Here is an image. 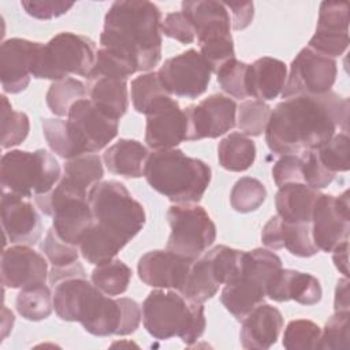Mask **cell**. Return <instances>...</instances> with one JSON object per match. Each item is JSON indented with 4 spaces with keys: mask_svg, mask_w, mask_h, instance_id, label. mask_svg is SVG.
Listing matches in <instances>:
<instances>
[{
    "mask_svg": "<svg viewBox=\"0 0 350 350\" xmlns=\"http://www.w3.org/2000/svg\"><path fill=\"white\" fill-rule=\"evenodd\" d=\"M350 101L329 90L283 98L272 111L265 142L275 154H304L319 149L339 129H349Z\"/></svg>",
    "mask_w": 350,
    "mask_h": 350,
    "instance_id": "1",
    "label": "cell"
},
{
    "mask_svg": "<svg viewBox=\"0 0 350 350\" xmlns=\"http://www.w3.org/2000/svg\"><path fill=\"white\" fill-rule=\"evenodd\" d=\"M53 309L64 321H78L94 336L130 335L142 320L141 306L131 298H111L92 280L66 278L53 286Z\"/></svg>",
    "mask_w": 350,
    "mask_h": 350,
    "instance_id": "2",
    "label": "cell"
},
{
    "mask_svg": "<svg viewBox=\"0 0 350 350\" xmlns=\"http://www.w3.org/2000/svg\"><path fill=\"white\" fill-rule=\"evenodd\" d=\"M160 8L148 0L113 1L104 16L100 48L129 59L137 71H149L161 59Z\"/></svg>",
    "mask_w": 350,
    "mask_h": 350,
    "instance_id": "3",
    "label": "cell"
},
{
    "mask_svg": "<svg viewBox=\"0 0 350 350\" xmlns=\"http://www.w3.org/2000/svg\"><path fill=\"white\" fill-rule=\"evenodd\" d=\"M144 176L148 185L175 204L198 202L206 191L212 171L196 157L180 149L153 150L148 154Z\"/></svg>",
    "mask_w": 350,
    "mask_h": 350,
    "instance_id": "4",
    "label": "cell"
},
{
    "mask_svg": "<svg viewBox=\"0 0 350 350\" xmlns=\"http://www.w3.org/2000/svg\"><path fill=\"white\" fill-rule=\"evenodd\" d=\"M142 323L150 336L167 340L178 336L191 346L204 334L206 320L204 304L185 298L179 291L153 290L142 302Z\"/></svg>",
    "mask_w": 350,
    "mask_h": 350,
    "instance_id": "5",
    "label": "cell"
},
{
    "mask_svg": "<svg viewBox=\"0 0 350 350\" xmlns=\"http://www.w3.org/2000/svg\"><path fill=\"white\" fill-rule=\"evenodd\" d=\"M94 226L124 246L145 226L146 215L129 189L119 180H100L88 191Z\"/></svg>",
    "mask_w": 350,
    "mask_h": 350,
    "instance_id": "6",
    "label": "cell"
},
{
    "mask_svg": "<svg viewBox=\"0 0 350 350\" xmlns=\"http://www.w3.org/2000/svg\"><path fill=\"white\" fill-rule=\"evenodd\" d=\"M62 178L56 157L45 149L10 150L0 163L1 190L23 198L51 191Z\"/></svg>",
    "mask_w": 350,
    "mask_h": 350,
    "instance_id": "7",
    "label": "cell"
},
{
    "mask_svg": "<svg viewBox=\"0 0 350 350\" xmlns=\"http://www.w3.org/2000/svg\"><path fill=\"white\" fill-rule=\"evenodd\" d=\"M280 268L282 260L272 250L257 247L243 252L241 276L221 290L223 306L238 321H242L256 306L264 302L267 284Z\"/></svg>",
    "mask_w": 350,
    "mask_h": 350,
    "instance_id": "8",
    "label": "cell"
},
{
    "mask_svg": "<svg viewBox=\"0 0 350 350\" xmlns=\"http://www.w3.org/2000/svg\"><path fill=\"white\" fill-rule=\"evenodd\" d=\"M96 53V44L89 37L62 31L41 45L31 77L60 81L78 75L88 79L94 67Z\"/></svg>",
    "mask_w": 350,
    "mask_h": 350,
    "instance_id": "9",
    "label": "cell"
},
{
    "mask_svg": "<svg viewBox=\"0 0 350 350\" xmlns=\"http://www.w3.org/2000/svg\"><path fill=\"white\" fill-rule=\"evenodd\" d=\"M34 201L44 215L52 216V227L57 237L79 247L82 238L94 224L88 191L60 178L51 191L36 196Z\"/></svg>",
    "mask_w": 350,
    "mask_h": 350,
    "instance_id": "10",
    "label": "cell"
},
{
    "mask_svg": "<svg viewBox=\"0 0 350 350\" xmlns=\"http://www.w3.org/2000/svg\"><path fill=\"white\" fill-rule=\"evenodd\" d=\"M171 228L167 249L190 260L198 258L216 239V226L209 213L196 202L174 204L167 211Z\"/></svg>",
    "mask_w": 350,
    "mask_h": 350,
    "instance_id": "11",
    "label": "cell"
},
{
    "mask_svg": "<svg viewBox=\"0 0 350 350\" xmlns=\"http://www.w3.org/2000/svg\"><path fill=\"white\" fill-rule=\"evenodd\" d=\"M336 74L338 64L335 59L305 46L290 64L282 98L298 94H324L332 89Z\"/></svg>",
    "mask_w": 350,
    "mask_h": 350,
    "instance_id": "12",
    "label": "cell"
},
{
    "mask_svg": "<svg viewBox=\"0 0 350 350\" xmlns=\"http://www.w3.org/2000/svg\"><path fill=\"white\" fill-rule=\"evenodd\" d=\"M156 72L168 94L193 100L206 92L212 70L200 52L187 49L167 59Z\"/></svg>",
    "mask_w": 350,
    "mask_h": 350,
    "instance_id": "13",
    "label": "cell"
},
{
    "mask_svg": "<svg viewBox=\"0 0 350 350\" xmlns=\"http://www.w3.org/2000/svg\"><path fill=\"white\" fill-rule=\"evenodd\" d=\"M312 239L321 252L331 253L350 235L349 190L339 196L320 194L314 202L310 220Z\"/></svg>",
    "mask_w": 350,
    "mask_h": 350,
    "instance_id": "14",
    "label": "cell"
},
{
    "mask_svg": "<svg viewBox=\"0 0 350 350\" xmlns=\"http://www.w3.org/2000/svg\"><path fill=\"white\" fill-rule=\"evenodd\" d=\"M67 122L83 154L104 149L119 131V120L100 111L89 98L72 104L67 113Z\"/></svg>",
    "mask_w": 350,
    "mask_h": 350,
    "instance_id": "15",
    "label": "cell"
},
{
    "mask_svg": "<svg viewBox=\"0 0 350 350\" xmlns=\"http://www.w3.org/2000/svg\"><path fill=\"white\" fill-rule=\"evenodd\" d=\"M237 103L216 93L185 108L187 118V141L217 138L237 126Z\"/></svg>",
    "mask_w": 350,
    "mask_h": 350,
    "instance_id": "16",
    "label": "cell"
},
{
    "mask_svg": "<svg viewBox=\"0 0 350 350\" xmlns=\"http://www.w3.org/2000/svg\"><path fill=\"white\" fill-rule=\"evenodd\" d=\"M349 44V4L346 1H323L319 8L316 31L308 46L335 59L346 52Z\"/></svg>",
    "mask_w": 350,
    "mask_h": 350,
    "instance_id": "17",
    "label": "cell"
},
{
    "mask_svg": "<svg viewBox=\"0 0 350 350\" xmlns=\"http://www.w3.org/2000/svg\"><path fill=\"white\" fill-rule=\"evenodd\" d=\"M41 45V42L25 38L3 41L0 46V82L5 93L16 94L29 86Z\"/></svg>",
    "mask_w": 350,
    "mask_h": 350,
    "instance_id": "18",
    "label": "cell"
},
{
    "mask_svg": "<svg viewBox=\"0 0 350 350\" xmlns=\"http://www.w3.org/2000/svg\"><path fill=\"white\" fill-rule=\"evenodd\" d=\"M0 215L4 235L11 243L31 246L40 241L42 221L29 198L3 191Z\"/></svg>",
    "mask_w": 350,
    "mask_h": 350,
    "instance_id": "19",
    "label": "cell"
},
{
    "mask_svg": "<svg viewBox=\"0 0 350 350\" xmlns=\"http://www.w3.org/2000/svg\"><path fill=\"white\" fill-rule=\"evenodd\" d=\"M183 141H187V118L171 96L146 115L145 142L153 150H164L174 149Z\"/></svg>",
    "mask_w": 350,
    "mask_h": 350,
    "instance_id": "20",
    "label": "cell"
},
{
    "mask_svg": "<svg viewBox=\"0 0 350 350\" xmlns=\"http://www.w3.org/2000/svg\"><path fill=\"white\" fill-rule=\"evenodd\" d=\"M193 261L168 249L150 250L139 257L137 271L146 286L179 291Z\"/></svg>",
    "mask_w": 350,
    "mask_h": 350,
    "instance_id": "21",
    "label": "cell"
},
{
    "mask_svg": "<svg viewBox=\"0 0 350 350\" xmlns=\"http://www.w3.org/2000/svg\"><path fill=\"white\" fill-rule=\"evenodd\" d=\"M46 260L27 245L5 247L1 254V282L7 288H23L46 283Z\"/></svg>",
    "mask_w": 350,
    "mask_h": 350,
    "instance_id": "22",
    "label": "cell"
},
{
    "mask_svg": "<svg viewBox=\"0 0 350 350\" xmlns=\"http://www.w3.org/2000/svg\"><path fill=\"white\" fill-rule=\"evenodd\" d=\"M323 295L319 279L310 273L280 268L267 284V297L276 302L295 301L301 305H316Z\"/></svg>",
    "mask_w": 350,
    "mask_h": 350,
    "instance_id": "23",
    "label": "cell"
},
{
    "mask_svg": "<svg viewBox=\"0 0 350 350\" xmlns=\"http://www.w3.org/2000/svg\"><path fill=\"white\" fill-rule=\"evenodd\" d=\"M261 241L271 250L284 247L297 257H312L320 252L312 239L310 223H287L278 215L262 227Z\"/></svg>",
    "mask_w": 350,
    "mask_h": 350,
    "instance_id": "24",
    "label": "cell"
},
{
    "mask_svg": "<svg viewBox=\"0 0 350 350\" xmlns=\"http://www.w3.org/2000/svg\"><path fill=\"white\" fill-rule=\"evenodd\" d=\"M282 328L283 316L280 310L262 302L242 320L241 345L247 350L269 349L276 343Z\"/></svg>",
    "mask_w": 350,
    "mask_h": 350,
    "instance_id": "25",
    "label": "cell"
},
{
    "mask_svg": "<svg viewBox=\"0 0 350 350\" xmlns=\"http://www.w3.org/2000/svg\"><path fill=\"white\" fill-rule=\"evenodd\" d=\"M287 81L284 62L264 56L247 66L246 92L249 97L261 101H271L282 94Z\"/></svg>",
    "mask_w": 350,
    "mask_h": 350,
    "instance_id": "26",
    "label": "cell"
},
{
    "mask_svg": "<svg viewBox=\"0 0 350 350\" xmlns=\"http://www.w3.org/2000/svg\"><path fill=\"white\" fill-rule=\"evenodd\" d=\"M321 193L304 183H288L275 194L278 216L287 223H310L316 200Z\"/></svg>",
    "mask_w": 350,
    "mask_h": 350,
    "instance_id": "27",
    "label": "cell"
},
{
    "mask_svg": "<svg viewBox=\"0 0 350 350\" xmlns=\"http://www.w3.org/2000/svg\"><path fill=\"white\" fill-rule=\"evenodd\" d=\"M148 154V149L139 141L122 138L105 149L103 160L111 174L124 178H141L144 176Z\"/></svg>",
    "mask_w": 350,
    "mask_h": 350,
    "instance_id": "28",
    "label": "cell"
},
{
    "mask_svg": "<svg viewBox=\"0 0 350 350\" xmlns=\"http://www.w3.org/2000/svg\"><path fill=\"white\" fill-rule=\"evenodd\" d=\"M88 82L89 100L108 116L120 120L129 108L126 79L100 77Z\"/></svg>",
    "mask_w": 350,
    "mask_h": 350,
    "instance_id": "29",
    "label": "cell"
},
{
    "mask_svg": "<svg viewBox=\"0 0 350 350\" xmlns=\"http://www.w3.org/2000/svg\"><path fill=\"white\" fill-rule=\"evenodd\" d=\"M217 160L227 171L243 172L256 160V144L242 133H230L217 145Z\"/></svg>",
    "mask_w": 350,
    "mask_h": 350,
    "instance_id": "30",
    "label": "cell"
},
{
    "mask_svg": "<svg viewBox=\"0 0 350 350\" xmlns=\"http://www.w3.org/2000/svg\"><path fill=\"white\" fill-rule=\"evenodd\" d=\"M219 287L220 284L213 276L209 261L201 254L191 262L179 293L189 301L204 304L216 295Z\"/></svg>",
    "mask_w": 350,
    "mask_h": 350,
    "instance_id": "31",
    "label": "cell"
},
{
    "mask_svg": "<svg viewBox=\"0 0 350 350\" xmlns=\"http://www.w3.org/2000/svg\"><path fill=\"white\" fill-rule=\"evenodd\" d=\"M200 53L209 64L212 72H216L226 62L235 57L231 27L217 26L206 30L197 37Z\"/></svg>",
    "mask_w": 350,
    "mask_h": 350,
    "instance_id": "32",
    "label": "cell"
},
{
    "mask_svg": "<svg viewBox=\"0 0 350 350\" xmlns=\"http://www.w3.org/2000/svg\"><path fill=\"white\" fill-rule=\"evenodd\" d=\"M130 96L134 109L144 115H149L161 103L171 97V94H168L161 86L157 72L154 71H148L135 77L131 81Z\"/></svg>",
    "mask_w": 350,
    "mask_h": 350,
    "instance_id": "33",
    "label": "cell"
},
{
    "mask_svg": "<svg viewBox=\"0 0 350 350\" xmlns=\"http://www.w3.org/2000/svg\"><path fill=\"white\" fill-rule=\"evenodd\" d=\"M103 175L104 168L101 157L96 153H85L78 157L66 160L62 179L81 190L88 191V189L101 180Z\"/></svg>",
    "mask_w": 350,
    "mask_h": 350,
    "instance_id": "34",
    "label": "cell"
},
{
    "mask_svg": "<svg viewBox=\"0 0 350 350\" xmlns=\"http://www.w3.org/2000/svg\"><path fill=\"white\" fill-rule=\"evenodd\" d=\"M15 306L23 319L41 321L52 313L53 295L45 283L31 284L21 288L15 299Z\"/></svg>",
    "mask_w": 350,
    "mask_h": 350,
    "instance_id": "35",
    "label": "cell"
},
{
    "mask_svg": "<svg viewBox=\"0 0 350 350\" xmlns=\"http://www.w3.org/2000/svg\"><path fill=\"white\" fill-rule=\"evenodd\" d=\"M182 12L190 21L194 29L196 37L213 25H219V23L231 25L228 10L223 1H215V0L183 1Z\"/></svg>",
    "mask_w": 350,
    "mask_h": 350,
    "instance_id": "36",
    "label": "cell"
},
{
    "mask_svg": "<svg viewBox=\"0 0 350 350\" xmlns=\"http://www.w3.org/2000/svg\"><path fill=\"white\" fill-rule=\"evenodd\" d=\"M131 268L119 258L96 265L92 271V283L104 294L113 297L123 294L130 284Z\"/></svg>",
    "mask_w": 350,
    "mask_h": 350,
    "instance_id": "37",
    "label": "cell"
},
{
    "mask_svg": "<svg viewBox=\"0 0 350 350\" xmlns=\"http://www.w3.org/2000/svg\"><path fill=\"white\" fill-rule=\"evenodd\" d=\"M88 88L77 78L68 77L60 81H53L46 92L45 101L49 111L56 116H66L78 100L86 98Z\"/></svg>",
    "mask_w": 350,
    "mask_h": 350,
    "instance_id": "38",
    "label": "cell"
},
{
    "mask_svg": "<svg viewBox=\"0 0 350 350\" xmlns=\"http://www.w3.org/2000/svg\"><path fill=\"white\" fill-rule=\"evenodd\" d=\"M209 261L211 269L219 284H228L241 276L243 250L217 245L202 253Z\"/></svg>",
    "mask_w": 350,
    "mask_h": 350,
    "instance_id": "39",
    "label": "cell"
},
{
    "mask_svg": "<svg viewBox=\"0 0 350 350\" xmlns=\"http://www.w3.org/2000/svg\"><path fill=\"white\" fill-rule=\"evenodd\" d=\"M42 133L48 146L59 157L70 160L83 154L74 139L67 120L59 118H46L42 120Z\"/></svg>",
    "mask_w": 350,
    "mask_h": 350,
    "instance_id": "40",
    "label": "cell"
},
{
    "mask_svg": "<svg viewBox=\"0 0 350 350\" xmlns=\"http://www.w3.org/2000/svg\"><path fill=\"white\" fill-rule=\"evenodd\" d=\"M267 198V189L256 178H239L230 193V204L234 211L239 213H249L257 211Z\"/></svg>",
    "mask_w": 350,
    "mask_h": 350,
    "instance_id": "41",
    "label": "cell"
},
{
    "mask_svg": "<svg viewBox=\"0 0 350 350\" xmlns=\"http://www.w3.org/2000/svg\"><path fill=\"white\" fill-rule=\"evenodd\" d=\"M1 148L8 149L22 144L30 130L29 116L22 111H15L3 94L1 97Z\"/></svg>",
    "mask_w": 350,
    "mask_h": 350,
    "instance_id": "42",
    "label": "cell"
},
{
    "mask_svg": "<svg viewBox=\"0 0 350 350\" xmlns=\"http://www.w3.org/2000/svg\"><path fill=\"white\" fill-rule=\"evenodd\" d=\"M272 108L261 100H243L237 108V126L242 134L258 137L265 133Z\"/></svg>",
    "mask_w": 350,
    "mask_h": 350,
    "instance_id": "43",
    "label": "cell"
},
{
    "mask_svg": "<svg viewBox=\"0 0 350 350\" xmlns=\"http://www.w3.org/2000/svg\"><path fill=\"white\" fill-rule=\"evenodd\" d=\"M350 139L347 131L336 133L329 141L316 149L321 164L336 175V172H346L350 167Z\"/></svg>",
    "mask_w": 350,
    "mask_h": 350,
    "instance_id": "44",
    "label": "cell"
},
{
    "mask_svg": "<svg viewBox=\"0 0 350 350\" xmlns=\"http://www.w3.org/2000/svg\"><path fill=\"white\" fill-rule=\"evenodd\" d=\"M321 328L306 319L291 320L283 334V347L287 350H316Z\"/></svg>",
    "mask_w": 350,
    "mask_h": 350,
    "instance_id": "45",
    "label": "cell"
},
{
    "mask_svg": "<svg viewBox=\"0 0 350 350\" xmlns=\"http://www.w3.org/2000/svg\"><path fill=\"white\" fill-rule=\"evenodd\" d=\"M138 72L137 67L126 57L119 53H115L109 49L100 48L96 53L94 67L88 77V81L108 77V78H118V79H127L133 74Z\"/></svg>",
    "mask_w": 350,
    "mask_h": 350,
    "instance_id": "46",
    "label": "cell"
},
{
    "mask_svg": "<svg viewBox=\"0 0 350 350\" xmlns=\"http://www.w3.org/2000/svg\"><path fill=\"white\" fill-rule=\"evenodd\" d=\"M349 312H335L324 328L316 350H347L349 349Z\"/></svg>",
    "mask_w": 350,
    "mask_h": 350,
    "instance_id": "47",
    "label": "cell"
},
{
    "mask_svg": "<svg viewBox=\"0 0 350 350\" xmlns=\"http://www.w3.org/2000/svg\"><path fill=\"white\" fill-rule=\"evenodd\" d=\"M247 63L238 60L237 57L226 62L217 71V82L220 88L230 96L245 100L247 98L246 92V70Z\"/></svg>",
    "mask_w": 350,
    "mask_h": 350,
    "instance_id": "48",
    "label": "cell"
},
{
    "mask_svg": "<svg viewBox=\"0 0 350 350\" xmlns=\"http://www.w3.org/2000/svg\"><path fill=\"white\" fill-rule=\"evenodd\" d=\"M40 249L44 252L46 256L48 261L52 264V267L56 268H63L68 267L74 262L78 261L79 257V247L70 245L64 241H62L53 227H51L46 234L44 241L40 245Z\"/></svg>",
    "mask_w": 350,
    "mask_h": 350,
    "instance_id": "49",
    "label": "cell"
},
{
    "mask_svg": "<svg viewBox=\"0 0 350 350\" xmlns=\"http://www.w3.org/2000/svg\"><path fill=\"white\" fill-rule=\"evenodd\" d=\"M302 156V178L304 183L320 190L327 187L335 178V174L328 171L317 157L316 150L306 152Z\"/></svg>",
    "mask_w": 350,
    "mask_h": 350,
    "instance_id": "50",
    "label": "cell"
},
{
    "mask_svg": "<svg viewBox=\"0 0 350 350\" xmlns=\"http://www.w3.org/2000/svg\"><path fill=\"white\" fill-rule=\"evenodd\" d=\"M272 179L278 187L288 183H304L302 156L291 153L280 156L272 167Z\"/></svg>",
    "mask_w": 350,
    "mask_h": 350,
    "instance_id": "51",
    "label": "cell"
},
{
    "mask_svg": "<svg viewBox=\"0 0 350 350\" xmlns=\"http://www.w3.org/2000/svg\"><path fill=\"white\" fill-rule=\"evenodd\" d=\"M161 34L179 41L180 44H191L196 40L194 29L182 11L168 12L161 21Z\"/></svg>",
    "mask_w": 350,
    "mask_h": 350,
    "instance_id": "52",
    "label": "cell"
},
{
    "mask_svg": "<svg viewBox=\"0 0 350 350\" xmlns=\"http://www.w3.org/2000/svg\"><path fill=\"white\" fill-rule=\"evenodd\" d=\"M21 5L30 16L40 21H49L67 14L74 3L62 0H23Z\"/></svg>",
    "mask_w": 350,
    "mask_h": 350,
    "instance_id": "53",
    "label": "cell"
},
{
    "mask_svg": "<svg viewBox=\"0 0 350 350\" xmlns=\"http://www.w3.org/2000/svg\"><path fill=\"white\" fill-rule=\"evenodd\" d=\"M230 18H231V29L234 30H243L246 29L253 18H254V4L253 1H243V3H224Z\"/></svg>",
    "mask_w": 350,
    "mask_h": 350,
    "instance_id": "54",
    "label": "cell"
},
{
    "mask_svg": "<svg viewBox=\"0 0 350 350\" xmlns=\"http://www.w3.org/2000/svg\"><path fill=\"white\" fill-rule=\"evenodd\" d=\"M72 276H82V278H86V272H85V268L83 265L77 261L68 267H63V268H56V267H52L51 272H49V282L51 284H56L59 283L60 280L66 279V278H72Z\"/></svg>",
    "mask_w": 350,
    "mask_h": 350,
    "instance_id": "55",
    "label": "cell"
},
{
    "mask_svg": "<svg viewBox=\"0 0 350 350\" xmlns=\"http://www.w3.org/2000/svg\"><path fill=\"white\" fill-rule=\"evenodd\" d=\"M350 298H349V280L347 278L339 279L335 287L334 310L335 312H349Z\"/></svg>",
    "mask_w": 350,
    "mask_h": 350,
    "instance_id": "56",
    "label": "cell"
},
{
    "mask_svg": "<svg viewBox=\"0 0 350 350\" xmlns=\"http://www.w3.org/2000/svg\"><path fill=\"white\" fill-rule=\"evenodd\" d=\"M331 253L336 269L343 273L345 278H349V241L338 245Z\"/></svg>",
    "mask_w": 350,
    "mask_h": 350,
    "instance_id": "57",
    "label": "cell"
},
{
    "mask_svg": "<svg viewBox=\"0 0 350 350\" xmlns=\"http://www.w3.org/2000/svg\"><path fill=\"white\" fill-rule=\"evenodd\" d=\"M14 324V314L11 310H8L5 306L3 308V339L7 336L10 329H12Z\"/></svg>",
    "mask_w": 350,
    "mask_h": 350,
    "instance_id": "58",
    "label": "cell"
}]
</instances>
